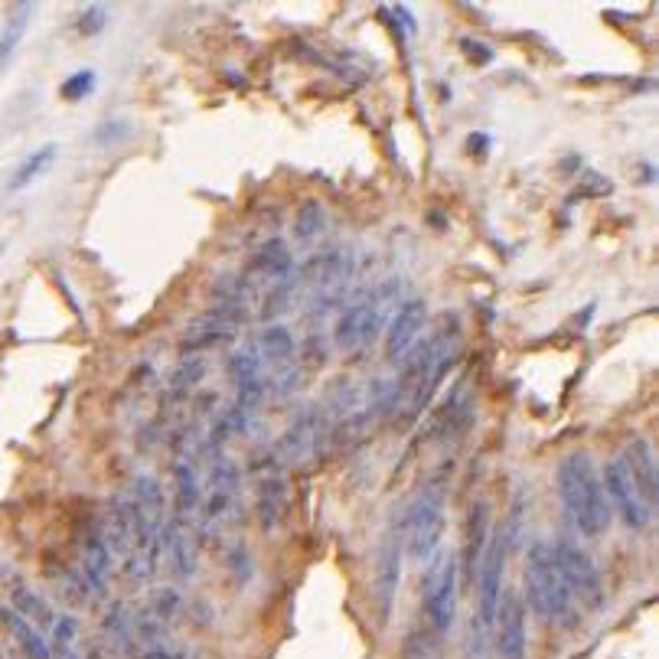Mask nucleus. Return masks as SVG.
Masks as SVG:
<instances>
[{"instance_id": "f257e3e1", "label": "nucleus", "mask_w": 659, "mask_h": 659, "mask_svg": "<svg viewBox=\"0 0 659 659\" xmlns=\"http://www.w3.org/2000/svg\"><path fill=\"white\" fill-rule=\"evenodd\" d=\"M558 496H562V506L584 539H598L611 529L614 509L607 503L604 483H601V470L594 467L591 454L584 451H571L562 457L558 464Z\"/></svg>"}, {"instance_id": "f03ea898", "label": "nucleus", "mask_w": 659, "mask_h": 659, "mask_svg": "<svg viewBox=\"0 0 659 659\" xmlns=\"http://www.w3.org/2000/svg\"><path fill=\"white\" fill-rule=\"evenodd\" d=\"M522 584H526V601L529 611L536 614L542 624H555V627H578L581 614L571 594L562 581V571H558L552 542H532L526 552V562H522Z\"/></svg>"}, {"instance_id": "7ed1b4c3", "label": "nucleus", "mask_w": 659, "mask_h": 659, "mask_svg": "<svg viewBox=\"0 0 659 659\" xmlns=\"http://www.w3.org/2000/svg\"><path fill=\"white\" fill-rule=\"evenodd\" d=\"M457 594H460L457 552L438 549L425 562V575H421V624L447 637L457 617Z\"/></svg>"}, {"instance_id": "20e7f679", "label": "nucleus", "mask_w": 659, "mask_h": 659, "mask_svg": "<svg viewBox=\"0 0 659 659\" xmlns=\"http://www.w3.org/2000/svg\"><path fill=\"white\" fill-rule=\"evenodd\" d=\"M444 509H447V493L441 480L425 483L415 493V500L408 503V513L402 516V539H405V555L412 562H428L441 549Z\"/></svg>"}, {"instance_id": "39448f33", "label": "nucleus", "mask_w": 659, "mask_h": 659, "mask_svg": "<svg viewBox=\"0 0 659 659\" xmlns=\"http://www.w3.org/2000/svg\"><path fill=\"white\" fill-rule=\"evenodd\" d=\"M552 552H555V562H558V571H562V581L571 594V601L575 607L588 614H598L607 607V591H604V578L598 565L591 562V555L581 549L575 539H555L552 542Z\"/></svg>"}, {"instance_id": "423d86ee", "label": "nucleus", "mask_w": 659, "mask_h": 659, "mask_svg": "<svg viewBox=\"0 0 659 659\" xmlns=\"http://www.w3.org/2000/svg\"><path fill=\"white\" fill-rule=\"evenodd\" d=\"M513 552V542L503 532V526L490 532L487 552H483V562L477 571V620L487 630H493L496 620V607H500V594H503V575H506V558Z\"/></svg>"}, {"instance_id": "0eeeda50", "label": "nucleus", "mask_w": 659, "mask_h": 659, "mask_svg": "<svg viewBox=\"0 0 659 659\" xmlns=\"http://www.w3.org/2000/svg\"><path fill=\"white\" fill-rule=\"evenodd\" d=\"M493 656L526 659V604L516 591L503 588L493 620Z\"/></svg>"}, {"instance_id": "6e6552de", "label": "nucleus", "mask_w": 659, "mask_h": 659, "mask_svg": "<svg viewBox=\"0 0 659 659\" xmlns=\"http://www.w3.org/2000/svg\"><path fill=\"white\" fill-rule=\"evenodd\" d=\"M601 483H604L607 503H611V509H617L620 519H624L630 529H643L646 522L653 519L650 506L640 500V493H637V487H633V480H630L624 460H620V457H611L604 464Z\"/></svg>"}, {"instance_id": "1a4fd4ad", "label": "nucleus", "mask_w": 659, "mask_h": 659, "mask_svg": "<svg viewBox=\"0 0 659 659\" xmlns=\"http://www.w3.org/2000/svg\"><path fill=\"white\" fill-rule=\"evenodd\" d=\"M402 558H405V539H402V526H399V529L385 532L379 542V552H376V604H379L382 620L389 617L395 594H399Z\"/></svg>"}, {"instance_id": "9d476101", "label": "nucleus", "mask_w": 659, "mask_h": 659, "mask_svg": "<svg viewBox=\"0 0 659 659\" xmlns=\"http://www.w3.org/2000/svg\"><path fill=\"white\" fill-rule=\"evenodd\" d=\"M487 542H490V503L474 500L467 509L464 552H460V558H457V571H464L467 588H474L477 584V571L483 562V552H487Z\"/></svg>"}, {"instance_id": "9b49d317", "label": "nucleus", "mask_w": 659, "mask_h": 659, "mask_svg": "<svg viewBox=\"0 0 659 659\" xmlns=\"http://www.w3.org/2000/svg\"><path fill=\"white\" fill-rule=\"evenodd\" d=\"M425 323H428V304L421 301V297L405 301L389 320V330H385V356H389L392 363H402L408 350L415 346V340L421 337Z\"/></svg>"}, {"instance_id": "f8f14e48", "label": "nucleus", "mask_w": 659, "mask_h": 659, "mask_svg": "<svg viewBox=\"0 0 659 659\" xmlns=\"http://www.w3.org/2000/svg\"><path fill=\"white\" fill-rule=\"evenodd\" d=\"M379 304H382V294H376L372 301L353 304V307L337 320V330H333V337H337L340 350H346V353L363 350V346H366L372 337H376V330H379V323H382Z\"/></svg>"}, {"instance_id": "ddd939ff", "label": "nucleus", "mask_w": 659, "mask_h": 659, "mask_svg": "<svg viewBox=\"0 0 659 659\" xmlns=\"http://www.w3.org/2000/svg\"><path fill=\"white\" fill-rule=\"evenodd\" d=\"M617 457L624 460V467L633 480V487H637V493H640V500L650 506V513H653L659 503V470H656L653 444L646 438H633L624 447V454H617Z\"/></svg>"}, {"instance_id": "4468645a", "label": "nucleus", "mask_w": 659, "mask_h": 659, "mask_svg": "<svg viewBox=\"0 0 659 659\" xmlns=\"http://www.w3.org/2000/svg\"><path fill=\"white\" fill-rule=\"evenodd\" d=\"M79 575L85 578V584H89V591L95 594V598H105L108 578H111V549H108V542L98 529H92L89 536H85Z\"/></svg>"}, {"instance_id": "2eb2a0df", "label": "nucleus", "mask_w": 659, "mask_h": 659, "mask_svg": "<svg viewBox=\"0 0 659 659\" xmlns=\"http://www.w3.org/2000/svg\"><path fill=\"white\" fill-rule=\"evenodd\" d=\"M0 624H4V630L17 640V646L27 659H53V653H49V643L43 640V633L36 630L30 620H23L14 607H0Z\"/></svg>"}, {"instance_id": "dca6fc26", "label": "nucleus", "mask_w": 659, "mask_h": 659, "mask_svg": "<svg viewBox=\"0 0 659 659\" xmlns=\"http://www.w3.org/2000/svg\"><path fill=\"white\" fill-rule=\"evenodd\" d=\"M10 607H14L23 620H33V627H53V620H56L53 607L23 581H14V588H10Z\"/></svg>"}, {"instance_id": "f3484780", "label": "nucleus", "mask_w": 659, "mask_h": 659, "mask_svg": "<svg viewBox=\"0 0 659 659\" xmlns=\"http://www.w3.org/2000/svg\"><path fill=\"white\" fill-rule=\"evenodd\" d=\"M173 487H177V522L183 516H190L196 506H200V483H196V470L186 457H177L173 460Z\"/></svg>"}, {"instance_id": "a211bd4d", "label": "nucleus", "mask_w": 659, "mask_h": 659, "mask_svg": "<svg viewBox=\"0 0 659 659\" xmlns=\"http://www.w3.org/2000/svg\"><path fill=\"white\" fill-rule=\"evenodd\" d=\"M252 268L258 271V275H265V278H288L291 271H294V255H291V248L284 245L281 239H271V242H265L255 252Z\"/></svg>"}, {"instance_id": "6ab92c4d", "label": "nucleus", "mask_w": 659, "mask_h": 659, "mask_svg": "<svg viewBox=\"0 0 659 659\" xmlns=\"http://www.w3.org/2000/svg\"><path fill=\"white\" fill-rule=\"evenodd\" d=\"M444 640L425 624H415L402 640V659H444Z\"/></svg>"}, {"instance_id": "aec40b11", "label": "nucleus", "mask_w": 659, "mask_h": 659, "mask_svg": "<svg viewBox=\"0 0 659 659\" xmlns=\"http://www.w3.org/2000/svg\"><path fill=\"white\" fill-rule=\"evenodd\" d=\"M56 144H43V147H36V151L30 154V157H23L20 164H17V170L10 173V190H23V186H30L36 177H43V173L53 167V160H56Z\"/></svg>"}, {"instance_id": "412c9836", "label": "nucleus", "mask_w": 659, "mask_h": 659, "mask_svg": "<svg viewBox=\"0 0 659 659\" xmlns=\"http://www.w3.org/2000/svg\"><path fill=\"white\" fill-rule=\"evenodd\" d=\"M30 17H33V4H20V7H14V14H10V20L4 23V30H0V69H4L10 56L17 53L23 33H27V27H30Z\"/></svg>"}, {"instance_id": "4be33fe9", "label": "nucleus", "mask_w": 659, "mask_h": 659, "mask_svg": "<svg viewBox=\"0 0 659 659\" xmlns=\"http://www.w3.org/2000/svg\"><path fill=\"white\" fill-rule=\"evenodd\" d=\"M314 438H317V418L310 408H304V412H297V418L288 428V438H284V454H288V460L304 457L307 447L314 444Z\"/></svg>"}, {"instance_id": "5701e85b", "label": "nucleus", "mask_w": 659, "mask_h": 659, "mask_svg": "<svg viewBox=\"0 0 659 659\" xmlns=\"http://www.w3.org/2000/svg\"><path fill=\"white\" fill-rule=\"evenodd\" d=\"M261 356L268 359V363H291V356L297 350V343L291 337L288 327H281V323H271V327L261 330ZM258 356V359H261Z\"/></svg>"}, {"instance_id": "b1692460", "label": "nucleus", "mask_w": 659, "mask_h": 659, "mask_svg": "<svg viewBox=\"0 0 659 659\" xmlns=\"http://www.w3.org/2000/svg\"><path fill=\"white\" fill-rule=\"evenodd\" d=\"M281 506H284V480H278V477L261 480V496H258V519H261V526L275 529V522L281 516Z\"/></svg>"}, {"instance_id": "393cba45", "label": "nucleus", "mask_w": 659, "mask_h": 659, "mask_svg": "<svg viewBox=\"0 0 659 659\" xmlns=\"http://www.w3.org/2000/svg\"><path fill=\"white\" fill-rule=\"evenodd\" d=\"M323 229H327V209L317 200H307L294 216V235L301 242H314L317 235H323Z\"/></svg>"}, {"instance_id": "a878e982", "label": "nucleus", "mask_w": 659, "mask_h": 659, "mask_svg": "<svg viewBox=\"0 0 659 659\" xmlns=\"http://www.w3.org/2000/svg\"><path fill=\"white\" fill-rule=\"evenodd\" d=\"M49 630H53V640H49V653H53V656H72V646H76V637H79V617L59 614Z\"/></svg>"}, {"instance_id": "bb28decb", "label": "nucleus", "mask_w": 659, "mask_h": 659, "mask_svg": "<svg viewBox=\"0 0 659 659\" xmlns=\"http://www.w3.org/2000/svg\"><path fill=\"white\" fill-rule=\"evenodd\" d=\"M183 611H186V604H183V598H180L177 588H160V591L154 594L151 614H154L164 627H170V620H177Z\"/></svg>"}, {"instance_id": "cd10ccee", "label": "nucleus", "mask_w": 659, "mask_h": 659, "mask_svg": "<svg viewBox=\"0 0 659 659\" xmlns=\"http://www.w3.org/2000/svg\"><path fill=\"white\" fill-rule=\"evenodd\" d=\"M229 376H232L235 385H245V382L261 379V359H258L252 350L232 353V359H229Z\"/></svg>"}, {"instance_id": "c85d7f7f", "label": "nucleus", "mask_w": 659, "mask_h": 659, "mask_svg": "<svg viewBox=\"0 0 659 659\" xmlns=\"http://www.w3.org/2000/svg\"><path fill=\"white\" fill-rule=\"evenodd\" d=\"M95 72L92 69H79L72 72V76L59 85V95L66 98V102H82V98H89L95 92Z\"/></svg>"}, {"instance_id": "c756f323", "label": "nucleus", "mask_w": 659, "mask_h": 659, "mask_svg": "<svg viewBox=\"0 0 659 659\" xmlns=\"http://www.w3.org/2000/svg\"><path fill=\"white\" fill-rule=\"evenodd\" d=\"M105 23H108V7L92 4V7H85L82 14H79L76 30H79L82 36H98V33L105 30Z\"/></svg>"}, {"instance_id": "7c9ffc66", "label": "nucleus", "mask_w": 659, "mask_h": 659, "mask_svg": "<svg viewBox=\"0 0 659 659\" xmlns=\"http://www.w3.org/2000/svg\"><path fill=\"white\" fill-rule=\"evenodd\" d=\"M206 372V366H203V359H186V363H180L177 366V372H173V389L177 392H183V389H193L196 382H200V376Z\"/></svg>"}, {"instance_id": "2f4dec72", "label": "nucleus", "mask_w": 659, "mask_h": 659, "mask_svg": "<svg viewBox=\"0 0 659 659\" xmlns=\"http://www.w3.org/2000/svg\"><path fill=\"white\" fill-rule=\"evenodd\" d=\"M614 186H611V180H604V177H598L594 170H584V183L581 186H575V200H588V196H604V193H611Z\"/></svg>"}, {"instance_id": "473e14b6", "label": "nucleus", "mask_w": 659, "mask_h": 659, "mask_svg": "<svg viewBox=\"0 0 659 659\" xmlns=\"http://www.w3.org/2000/svg\"><path fill=\"white\" fill-rule=\"evenodd\" d=\"M460 49H464V56L474 62V66H490L493 62V49L487 43L474 40V36H460Z\"/></svg>"}, {"instance_id": "72a5a7b5", "label": "nucleus", "mask_w": 659, "mask_h": 659, "mask_svg": "<svg viewBox=\"0 0 659 659\" xmlns=\"http://www.w3.org/2000/svg\"><path fill=\"white\" fill-rule=\"evenodd\" d=\"M128 131H131L128 121H118V118H115V121H105L102 128L95 131V141H98V144H105V141H108V144H118L121 138H128Z\"/></svg>"}, {"instance_id": "f704fd0d", "label": "nucleus", "mask_w": 659, "mask_h": 659, "mask_svg": "<svg viewBox=\"0 0 659 659\" xmlns=\"http://www.w3.org/2000/svg\"><path fill=\"white\" fill-rule=\"evenodd\" d=\"M144 659H183V653H170L164 643L160 646H147L144 650Z\"/></svg>"}, {"instance_id": "c9c22d12", "label": "nucleus", "mask_w": 659, "mask_h": 659, "mask_svg": "<svg viewBox=\"0 0 659 659\" xmlns=\"http://www.w3.org/2000/svg\"><path fill=\"white\" fill-rule=\"evenodd\" d=\"M487 147H490L487 134H470V138H467V151H470V154H474V151H477V154H487Z\"/></svg>"}]
</instances>
